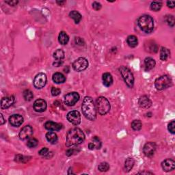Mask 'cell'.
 Listing matches in <instances>:
<instances>
[{
    "label": "cell",
    "instance_id": "6da1fadb",
    "mask_svg": "<svg viewBox=\"0 0 175 175\" xmlns=\"http://www.w3.org/2000/svg\"><path fill=\"white\" fill-rule=\"evenodd\" d=\"M85 140V134L83 131L79 128H73L67 133L66 135V146H77Z\"/></svg>",
    "mask_w": 175,
    "mask_h": 175
},
{
    "label": "cell",
    "instance_id": "7a4b0ae2",
    "mask_svg": "<svg viewBox=\"0 0 175 175\" xmlns=\"http://www.w3.org/2000/svg\"><path fill=\"white\" fill-rule=\"evenodd\" d=\"M83 114L89 121H93L96 118V109L94 104L93 99L90 96H86L83 101L82 105Z\"/></svg>",
    "mask_w": 175,
    "mask_h": 175
},
{
    "label": "cell",
    "instance_id": "3957f363",
    "mask_svg": "<svg viewBox=\"0 0 175 175\" xmlns=\"http://www.w3.org/2000/svg\"><path fill=\"white\" fill-rule=\"evenodd\" d=\"M140 28L145 33L149 34L154 29V21L150 15H144L140 17L138 21Z\"/></svg>",
    "mask_w": 175,
    "mask_h": 175
},
{
    "label": "cell",
    "instance_id": "277c9868",
    "mask_svg": "<svg viewBox=\"0 0 175 175\" xmlns=\"http://www.w3.org/2000/svg\"><path fill=\"white\" fill-rule=\"evenodd\" d=\"M96 109L101 115H105L110 112V103L106 98L100 96L96 101Z\"/></svg>",
    "mask_w": 175,
    "mask_h": 175
},
{
    "label": "cell",
    "instance_id": "5b68a950",
    "mask_svg": "<svg viewBox=\"0 0 175 175\" xmlns=\"http://www.w3.org/2000/svg\"><path fill=\"white\" fill-rule=\"evenodd\" d=\"M172 81L170 76L165 75L158 77L155 82V86L159 90H163L172 86Z\"/></svg>",
    "mask_w": 175,
    "mask_h": 175
},
{
    "label": "cell",
    "instance_id": "8992f818",
    "mask_svg": "<svg viewBox=\"0 0 175 175\" xmlns=\"http://www.w3.org/2000/svg\"><path fill=\"white\" fill-rule=\"evenodd\" d=\"M120 72L126 86L129 88H133L134 84V77L130 69L123 66L120 68Z\"/></svg>",
    "mask_w": 175,
    "mask_h": 175
},
{
    "label": "cell",
    "instance_id": "52a82bcc",
    "mask_svg": "<svg viewBox=\"0 0 175 175\" xmlns=\"http://www.w3.org/2000/svg\"><path fill=\"white\" fill-rule=\"evenodd\" d=\"M88 62L85 57H79L73 63V68L77 72H81L88 68Z\"/></svg>",
    "mask_w": 175,
    "mask_h": 175
},
{
    "label": "cell",
    "instance_id": "ba28073f",
    "mask_svg": "<svg viewBox=\"0 0 175 175\" xmlns=\"http://www.w3.org/2000/svg\"><path fill=\"white\" fill-rule=\"evenodd\" d=\"M79 100V94L76 92L69 93L64 96V102L68 106H73Z\"/></svg>",
    "mask_w": 175,
    "mask_h": 175
},
{
    "label": "cell",
    "instance_id": "9c48e42d",
    "mask_svg": "<svg viewBox=\"0 0 175 175\" xmlns=\"http://www.w3.org/2000/svg\"><path fill=\"white\" fill-rule=\"evenodd\" d=\"M34 86L36 88L41 89L44 88L47 83V75L43 73H40L34 78Z\"/></svg>",
    "mask_w": 175,
    "mask_h": 175
},
{
    "label": "cell",
    "instance_id": "30bf717a",
    "mask_svg": "<svg viewBox=\"0 0 175 175\" xmlns=\"http://www.w3.org/2000/svg\"><path fill=\"white\" fill-rule=\"evenodd\" d=\"M66 118L69 123H72L74 125H78L81 123V115L79 112L76 110L69 112L66 116Z\"/></svg>",
    "mask_w": 175,
    "mask_h": 175
},
{
    "label": "cell",
    "instance_id": "8fae6325",
    "mask_svg": "<svg viewBox=\"0 0 175 175\" xmlns=\"http://www.w3.org/2000/svg\"><path fill=\"white\" fill-rule=\"evenodd\" d=\"M157 146L155 142H149L144 145L143 148V152L144 155L147 157H152L156 151Z\"/></svg>",
    "mask_w": 175,
    "mask_h": 175
},
{
    "label": "cell",
    "instance_id": "7c38bea8",
    "mask_svg": "<svg viewBox=\"0 0 175 175\" xmlns=\"http://www.w3.org/2000/svg\"><path fill=\"white\" fill-rule=\"evenodd\" d=\"M33 134V129L30 125H26L23 127L19 133V138L21 140H24L30 138Z\"/></svg>",
    "mask_w": 175,
    "mask_h": 175
},
{
    "label": "cell",
    "instance_id": "4fadbf2b",
    "mask_svg": "<svg viewBox=\"0 0 175 175\" xmlns=\"http://www.w3.org/2000/svg\"><path fill=\"white\" fill-rule=\"evenodd\" d=\"M34 109L37 112H45L47 109V103L42 99L36 100L35 102L34 103Z\"/></svg>",
    "mask_w": 175,
    "mask_h": 175
},
{
    "label": "cell",
    "instance_id": "5bb4252c",
    "mask_svg": "<svg viewBox=\"0 0 175 175\" xmlns=\"http://www.w3.org/2000/svg\"><path fill=\"white\" fill-rule=\"evenodd\" d=\"M9 123L13 126H19L24 123V118L19 114H13L9 118Z\"/></svg>",
    "mask_w": 175,
    "mask_h": 175
},
{
    "label": "cell",
    "instance_id": "9a60e30c",
    "mask_svg": "<svg viewBox=\"0 0 175 175\" xmlns=\"http://www.w3.org/2000/svg\"><path fill=\"white\" fill-rule=\"evenodd\" d=\"M15 99L14 96H6V97L2 98L1 101V108L2 110H6L7 108L10 107L15 103Z\"/></svg>",
    "mask_w": 175,
    "mask_h": 175
},
{
    "label": "cell",
    "instance_id": "2e32d148",
    "mask_svg": "<svg viewBox=\"0 0 175 175\" xmlns=\"http://www.w3.org/2000/svg\"><path fill=\"white\" fill-rule=\"evenodd\" d=\"M46 129L51 131H58L62 129V125L60 123H57L53 121H47L45 124Z\"/></svg>",
    "mask_w": 175,
    "mask_h": 175
},
{
    "label": "cell",
    "instance_id": "e0dca14e",
    "mask_svg": "<svg viewBox=\"0 0 175 175\" xmlns=\"http://www.w3.org/2000/svg\"><path fill=\"white\" fill-rule=\"evenodd\" d=\"M162 167L165 172H170L174 169L175 162L172 159H166L162 163Z\"/></svg>",
    "mask_w": 175,
    "mask_h": 175
},
{
    "label": "cell",
    "instance_id": "ac0fdd59",
    "mask_svg": "<svg viewBox=\"0 0 175 175\" xmlns=\"http://www.w3.org/2000/svg\"><path fill=\"white\" fill-rule=\"evenodd\" d=\"M138 103H139L140 106L144 109H148L152 105V101L146 96H141L138 101Z\"/></svg>",
    "mask_w": 175,
    "mask_h": 175
},
{
    "label": "cell",
    "instance_id": "d6986e66",
    "mask_svg": "<svg viewBox=\"0 0 175 175\" xmlns=\"http://www.w3.org/2000/svg\"><path fill=\"white\" fill-rule=\"evenodd\" d=\"M155 64H156V62L155 60L152 58V57H146V58L144 60V67H145V70H146V71H149L152 70V69L155 67Z\"/></svg>",
    "mask_w": 175,
    "mask_h": 175
},
{
    "label": "cell",
    "instance_id": "ffe728a7",
    "mask_svg": "<svg viewBox=\"0 0 175 175\" xmlns=\"http://www.w3.org/2000/svg\"><path fill=\"white\" fill-rule=\"evenodd\" d=\"M52 79L56 84H62V83L65 82L66 81V77L62 73H56L55 74L53 75Z\"/></svg>",
    "mask_w": 175,
    "mask_h": 175
},
{
    "label": "cell",
    "instance_id": "44dd1931",
    "mask_svg": "<svg viewBox=\"0 0 175 175\" xmlns=\"http://www.w3.org/2000/svg\"><path fill=\"white\" fill-rule=\"evenodd\" d=\"M103 85L106 87H110L113 83V77L112 75L109 73H105L103 75Z\"/></svg>",
    "mask_w": 175,
    "mask_h": 175
},
{
    "label": "cell",
    "instance_id": "7402d4cb",
    "mask_svg": "<svg viewBox=\"0 0 175 175\" xmlns=\"http://www.w3.org/2000/svg\"><path fill=\"white\" fill-rule=\"evenodd\" d=\"M46 138H47V141L52 144H56L57 142V135H56V133L52 132V131H49V132L47 133Z\"/></svg>",
    "mask_w": 175,
    "mask_h": 175
},
{
    "label": "cell",
    "instance_id": "603a6c76",
    "mask_svg": "<svg viewBox=\"0 0 175 175\" xmlns=\"http://www.w3.org/2000/svg\"><path fill=\"white\" fill-rule=\"evenodd\" d=\"M69 37L65 32H61L58 36V41L61 45H66L68 43Z\"/></svg>",
    "mask_w": 175,
    "mask_h": 175
},
{
    "label": "cell",
    "instance_id": "cb8c5ba5",
    "mask_svg": "<svg viewBox=\"0 0 175 175\" xmlns=\"http://www.w3.org/2000/svg\"><path fill=\"white\" fill-rule=\"evenodd\" d=\"M126 42H127L128 45L130 47L134 48L138 45V40L135 36L130 35L127 37V39H126Z\"/></svg>",
    "mask_w": 175,
    "mask_h": 175
},
{
    "label": "cell",
    "instance_id": "d4e9b609",
    "mask_svg": "<svg viewBox=\"0 0 175 175\" xmlns=\"http://www.w3.org/2000/svg\"><path fill=\"white\" fill-rule=\"evenodd\" d=\"M69 16L71 18L75 21V23L76 24H78L80 22V21L82 20V15L79 12H78L76 10H73L69 13Z\"/></svg>",
    "mask_w": 175,
    "mask_h": 175
},
{
    "label": "cell",
    "instance_id": "484cf974",
    "mask_svg": "<svg viewBox=\"0 0 175 175\" xmlns=\"http://www.w3.org/2000/svg\"><path fill=\"white\" fill-rule=\"evenodd\" d=\"M170 51L168 49L165 47H162L160 51V58L163 61H166L170 57Z\"/></svg>",
    "mask_w": 175,
    "mask_h": 175
},
{
    "label": "cell",
    "instance_id": "4316f807",
    "mask_svg": "<svg viewBox=\"0 0 175 175\" xmlns=\"http://www.w3.org/2000/svg\"><path fill=\"white\" fill-rule=\"evenodd\" d=\"M134 160L133 158H127L125 160V172H129L130 170L133 168V165H134Z\"/></svg>",
    "mask_w": 175,
    "mask_h": 175
},
{
    "label": "cell",
    "instance_id": "83f0119b",
    "mask_svg": "<svg viewBox=\"0 0 175 175\" xmlns=\"http://www.w3.org/2000/svg\"><path fill=\"white\" fill-rule=\"evenodd\" d=\"M146 45L147 47H146V50L147 51L151 53H156L157 51V45L156 43L153 42V41H149V42H148V44H146Z\"/></svg>",
    "mask_w": 175,
    "mask_h": 175
},
{
    "label": "cell",
    "instance_id": "f1b7e54d",
    "mask_svg": "<svg viewBox=\"0 0 175 175\" xmlns=\"http://www.w3.org/2000/svg\"><path fill=\"white\" fill-rule=\"evenodd\" d=\"M64 51L61 49H57L56 51L54 53V57L56 60V61H62V60L64 58Z\"/></svg>",
    "mask_w": 175,
    "mask_h": 175
},
{
    "label": "cell",
    "instance_id": "f546056e",
    "mask_svg": "<svg viewBox=\"0 0 175 175\" xmlns=\"http://www.w3.org/2000/svg\"><path fill=\"white\" fill-rule=\"evenodd\" d=\"M142 124L140 120H134L131 123V128L134 131H140L142 129Z\"/></svg>",
    "mask_w": 175,
    "mask_h": 175
},
{
    "label": "cell",
    "instance_id": "4dcf8cb0",
    "mask_svg": "<svg viewBox=\"0 0 175 175\" xmlns=\"http://www.w3.org/2000/svg\"><path fill=\"white\" fill-rule=\"evenodd\" d=\"M162 3L161 1H153L151 4V10L155 11V12L160 10V9L162 8Z\"/></svg>",
    "mask_w": 175,
    "mask_h": 175
},
{
    "label": "cell",
    "instance_id": "1f68e13d",
    "mask_svg": "<svg viewBox=\"0 0 175 175\" xmlns=\"http://www.w3.org/2000/svg\"><path fill=\"white\" fill-rule=\"evenodd\" d=\"M23 95H24L25 100L27 101H30L34 98L33 93L31 90H24Z\"/></svg>",
    "mask_w": 175,
    "mask_h": 175
},
{
    "label": "cell",
    "instance_id": "d6a6232c",
    "mask_svg": "<svg viewBox=\"0 0 175 175\" xmlns=\"http://www.w3.org/2000/svg\"><path fill=\"white\" fill-rule=\"evenodd\" d=\"M29 158H30V157H25L21 155H17L15 157V162L18 163H25L28 160H29Z\"/></svg>",
    "mask_w": 175,
    "mask_h": 175
},
{
    "label": "cell",
    "instance_id": "836d02e7",
    "mask_svg": "<svg viewBox=\"0 0 175 175\" xmlns=\"http://www.w3.org/2000/svg\"><path fill=\"white\" fill-rule=\"evenodd\" d=\"M98 169L101 172H107L110 169V165L107 162L101 163L98 166Z\"/></svg>",
    "mask_w": 175,
    "mask_h": 175
},
{
    "label": "cell",
    "instance_id": "e575fe53",
    "mask_svg": "<svg viewBox=\"0 0 175 175\" xmlns=\"http://www.w3.org/2000/svg\"><path fill=\"white\" fill-rule=\"evenodd\" d=\"M38 144V140L34 138L29 139L28 141H27V146L29 147V148H34V147L37 146Z\"/></svg>",
    "mask_w": 175,
    "mask_h": 175
},
{
    "label": "cell",
    "instance_id": "d590c367",
    "mask_svg": "<svg viewBox=\"0 0 175 175\" xmlns=\"http://www.w3.org/2000/svg\"><path fill=\"white\" fill-rule=\"evenodd\" d=\"M165 21L168 24L170 27H174L175 24V20L174 16L172 15H168L165 17Z\"/></svg>",
    "mask_w": 175,
    "mask_h": 175
},
{
    "label": "cell",
    "instance_id": "8d00e7d4",
    "mask_svg": "<svg viewBox=\"0 0 175 175\" xmlns=\"http://www.w3.org/2000/svg\"><path fill=\"white\" fill-rule=\"evenodd\" d=\"M93 142L95 145V148L97 149H100L101 147V142L99 138L97 136H95L93 138Z\"/></svg>",
    "mask_w": 175,
    "mask_h": 175
},
{
    "label": "cell",
    "instance_id": "74e56055",
    "mask_svg": "<svg viewBox=\"0 0 175 175\" xmlns=\"http://www.w3.org/2000/svg\"><path fill=\"white\" fill-rule=\"evenodd\" d=\"M168 131L170 133H172V134H174L175 133V121H172L168 124Z\"/></svg>",
    "mask_w": 175,
    "mask_h": 175
},
{
    "label": "cell",
    "instance_id": "f35d334b",
    "mask_svg": "<svg viewBox=\"0 0 175 175\" xmlns=\"http://www.w3.org/2000/svg\"><path fill=\"white\" fill-rule=\"evenodd\" d=\"M51 93L52 96H58L61 93V90L59 88H55V87H52L51 88Z\"/></svg>",
    "mask_w": 175,
    "mask_h": 175
},
{
    "label": "cell",
    "instance_id": "ab89813d",
    "mask_svg": "<svg viewBox=\"0 0 175 175\" xmlns=\"http://www.w3.org/2000/svg\"><path fill=\"white\" fill-rule=\"evenodd\" d=\"M39 155H41V156H47L49 155V149L47 148H46V147H44L41 150L39 151Z\"/></svg>",
    "mask_w": 175,
    "mask_h": 175
},
{
    "label": "cell",
    "instance_id": "60d3db41",
    "mask_svg": "<svg viewBox=\"0 0 175 175\" xmlns=\"http://www.w3.org/2000/svg\"><path fill=\"white\" fill-rule=\"evenodd\" d=\"M93 8L95 10H99L101 8V4L97 1H94L93 4Z\"/></svg>",
    "mask_w": 175,
    "mask_h": 175
},
{
    "label": "cell",
    "instance_id": "b9f144b4",
    "mask_svg": "<svg viewBox=\"0 0 175 175\" xmlns=\"http://www.w3.org/2000/svg\"><path fill=\"white\" fill-rule=\"evenodd\" d=\"M75 43H76V44H77L78 45L82 46V45H84V40H83L82 38H79V37L75 38Z\"/></svg>",
    "mask_w": 175,
    "mask_h": 175
},
{
    "label": "cell",
    "instance_id": "7bdbcfd3",
    "mask_svg": "<svg viewBox=\"0 0 175 175\" xmlns=\"http://www.w3.org/2000/svg\"><path fill=\"white\" fill-rule=\"evenodd\" d=\"M6 4H9L10 6H15L17 5V4H18V1H16V0H13V1H5Z\"/></svg>",
    "mask_w": 175,
    "mask_h": 175
},
{
    "label": "cell",
    "instance_id": "ee69618b",
    "mask_svg": "<svg viewBox=\"0 0 175 175\" xmlns=\"http://www.w3.org/2000/svg\"><path fill=\"white\" fill-rule=\"evenodd\" d=\"M167 5L170 8H174L175 6V2L174 1H167Z\"/></svg>",
    "mask_w": 175,
    "mask_h": 175
},
{
    "label": "cell",
    "instance_id": "f6af8a7d",
    "mask_svg": "<svg viewBox=\"0 0 175 175\" xmlns=\"http://www.w3.org/2000/svg\"><path fill=\"white\" fill-rule=\"evenodd\" d=\"M73 153H74V150H73V149H68V150L66 152V155H67V156H71V155H72Z\"/></svg>",
    "mask_w": 175,
    "mask_h": 175
},
{
    "label": "cell",
    "instance_id": "bcb514c9",
    "mask_svg": "<svg viewBox=\"0 0 175 175\" xmlns=\"http://www.w3.org/2000/svg\"><path fill=\"white\" fill-rule=\"evenodd\" d=\"M88 149L90 150H93V149H95V145L93 142H90L88 144Z\"/></svg>",
    "mask_w": 175,
    "mask_h": 175
},
{
    "label": "cell",
    "instance_id": "7dc6e473",
    "mask_svg": "<svg viewBox=\"0 0 175 175\" xmlns=\"http://www.w3.org/2000/svg\"><path fill=\"white\" fill-rule=\"evenodd\" d=\"M62 63H63L62 61H56V62L54 63V65L55 66H60L62 64Z\"/></svg>",
    "mask_w": 175,
    "mask_h": 175
},
{
    "label": "cell",
    "instance_id": "c3c4849f",
    "mask_svg": "<svg viewBox=\"0 0 175 175\" xmlns=\"http://www.w3.org/2000/svg\"><path fill=\"white\" fill-rule=\"evenodd\" d=\"M0 116H1V125H4V123H5V121H4V116H3V114H0Z\"/></svg>",
    "mask_w": 175,
    "mask_h": 175
},
{
    "label": "cell",
    "instance_id": "681fc988",
    "mask_svg": "<svg viewBox=\"0 0 175 175\" xmlns=\"http://www.w3.org/2000/svg\"><path fill=\"white\" fill-rule=\"evenodd\" d=\"M138 174H152L151 172H139Z\"/></svg>",
    "mask_w": 175,
    "mask_h": 175
},
{
    "label": "cell",
    "instance_id": "f907efd6",
    "mask_svg": "<svg viewBox=\"0 0 175 175\" xmlns=\"http://www.w3.org/2000/svg\"><path fill=\"white\" fill-rule=\"evenodd\" d=\"M66 1H57V4H60V5H62V4H64V3H65Z\"/></svg>",
    "mask_w": 175,
    "mask_h": 175
}]
</instances>
